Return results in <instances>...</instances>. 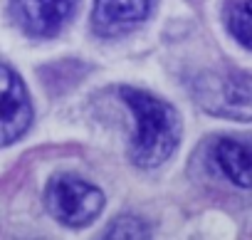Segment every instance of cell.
Returning a JSON list of instances; mask_svg holds the SVG:
<instances>
[{
  "instance_id": "6da1fadb",
  "label": "cell",
  "mask_w": 252,
  "mask_h": 240,
  "mask_svg": "<svg viewBox=\"0 0 252 240\" xmlns=\"http://www.w3.org/2000/svg\"><path fill=\"white\" fill-rule=\"evenodd\" d=\"M121 99L129 104L134 114V139L131 159L141 169H156L171 159L181 141V119L178 111L149 92L121 87Z\"/></svg>"
},
{
  "instance_id": "ba28073f",
  "label": "cell",
  "mask_w": 252,
  "mask_h": 240,
  "mask_svg": "<svg viewBox=\"0 0 252 240\" xmlns=\"http://www.w3.org/2000/svg\"><path fill=\"white\" fill-rule=\"evenodd\" d=\"M227 30L247 50H252V0H232L227 8Z\"/></svg>"
},
{
  "instance_id": "5b68a950",
  "label": "cell",
  "mask_w": 252,
  "mask_h": 240,
  "mask_svg": "<svg viewBox=\"0 0 252 240\" xmlns=\"http://www.w3.org/2000/svg\"><path fill=\"white\" fill-rule=\"evenodd\" d=\"M154 3L156 0H94L92 28L101 37H121L151 15Z\"/></svg>"
},
{
  "instance_id": "8992f818",
  "label": "cell",
  "mask_w": 252,
  "mask_h": 240,
  "mask_svg": "<svg viewBox=\"0 0 252 240\" xmlns=\"http://www.w3.org/2000/svg\"><path fill=\"white\" fill-rule=\"evenodd\" d=\"M77 0H13L10 10L18 25L32 37H52L69 20Z\"/></svg>"
},
{
  "instance_id": "9c48e42d",
  "label": "cell",
  "mask_w": 252,
  "mask_h": 240,
  "mask_svg": "<svg viewBox=\"0 0 252 240\" xmlns=\"http://www.w3.org/2000/svg\"><path fill=\"white\" fill-rule=\"evenodd\" d=\"M146 233L149 230L141 220H136L131 215H124V218L111 223V228L106 230L104 238H146Z\"/></svg>"
},
{
  "instance_id": "277c9868",
  "label": "cell",
  "mask_w": 252,
  "mask_h": 240,
  "mask_svg": "<svg viewBox=\"0 0 252 240\" xmlns=\"http://www.w3.org/2000/svg\"><path fill=\"white\" fill-rule=\"evenodd\" d=\"M32 122V104L23 79L0 65V146L18 141Z\"/></svg>"
},
{
  "instance_id": "3957f363",
  "label": "cell",
  "mask_w": 252,
  "mask_h": 240,
  "mask_svg": "<svg viewBox=\"0 0 252 240\" xmlns=\"http://www.w3.org/2000/svg\"><path fill=\"white\" fill-rule=\"evenodd\" d=\"M45 201H47L50 213L67 228L89 225L104 208L101 191L72 173L55 176L47 186Z\"/></svg>"
},
{
  "instance_id": "52a82bcc",
  "label": "cell",
  "mask_w": 252,
  "mask_h": 240,
  "mask_svg": "<svg viewBox=\"0 0 252 240\" xmlns=\"http://www.w3.org/2000/svg\"><path fill=\"white\" fill-rule=\"evenodd\" d=\"M213 159L227 181L240 188H252V134H230L218 139Z\"/></svg>"
},
{
  "instance_id": "7a4b0ae2",
  "label": "cell",
  "mask_w": 252,
  "mask_h": 240,
  "mask_svg": "<svg viewBox=\"0 0 252 240\" xmlns=\"http://www.w3.org/2000/svg\"><path fill=\"white\" fill-rule=\"evenodd\" d=\"M193 99L213 116L252 122V74L203 72L193 79Z\"/></svg>"
}]
</instances>
